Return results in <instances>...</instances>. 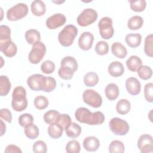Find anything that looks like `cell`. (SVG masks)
I'll use <instances>...</instances> for the list:
<instances>
[{"mask_svg": "<svg viewBox=\"0 0 153 153\" xmlns=\"http://www.w3.org/2000/svg\"><path fill=\"white\" fill-rule=\"evenodd\" d=\"M131 9L136 12L143 11L146 6V2L145 0H138V1H128Z\"/></svg>", "mask_w": 153, "mask_h": 153, "instance_id": "e575fe53", "label": "cell"}, {"mask_svg": "<svg viewBox=\"0 0 153 153\" xmlns=\"http://www.w3.org/2000/svg\"><path fill=\"white\" fill-rule=\"evenodd\" d=\"M32 150L35 153H45L47 151V145L42 140H38L34 143Z\"/></svg>", "mask_w": 153, "mask_h": 153, "instance_id": "f6af8a7d", "label": "cell"}, {"mask_svg": "<svg viewBox=\"0 0 153 153\" xmlns=\"http://www.w3.org/2000/svg\"><path fill=\"white\" fill-rule=\"evenodd\" d=\"M77 69L78 63L76 60L73 57L66 56L61 60L60 68L58 71V74L63 79H71Z\"/></svg>", "mask_w": 153, "mask_h": 153, "instance_id": "7a4b0ae2", "label": "cell"}, {"mask_svg": "<svg viewBox=\"0 0 153 153\" xmlns=\"http://www.w3.org/2000/svg\"><path fill=\"white\" fill-rule=\"evenodd\" d=\"M105 95L109 100H115L119 96V88L116 84L110 83L105 89Z\"/></svg>", "mask_w": 153, "mask_h": 153, "instance_id": "44dd1931", "label": "cell"}, {"mask_svg": "<svg viewBox=\"0 0 153 153\" xmlns=\"http://www.w3.org/2000/svg\"><path fill=\"white\" fill-rule=\"evenodd\" d=\"M82 99L85 103L93 108H99L102 103L101 96L96 91L87 89L82 93Z\"/></svg>", "mask_w": 153, "mask_h": 153, "instance_id": "30bf717a", "label": "cell"}, {"mask_svg": "<svg viewBox=\"0 0 153 153\" xmlns=\"http://www.w3.org/2000/svg\"><path fill=\"white\" fill-rule=\"evenodd\" d=\"M125 147L123 143L120 140H115L111 142L109 146V151L111 153L124 152Z\"/></svg>", "mask_w": 153, "mask_h": 153, "instance_id": "836d02e7", "label": "cell"}, {"mask_svg": "<svg viewBox=\"0 0 153 153\" xmlns=\"http://www.w3.org/2000/svg\"><path fill=\"white\" fill-rule=\"evenodd\" d=\"M142 65V60L137 56H131L126 61V66L131 72L137 71Z\"/></svg>", "mask_w": 153, "mask_h": 153, "instance_id": "cb8c5ba5", "label": "cell"}, {"mask_svg": "<svg viewBox=\"0 0 153 153\" xmlns=\"http://www.w3.org/2000/svg\"><path fill=\"white\" fill-rule=\"evenodd\" d=\"M143 24V18L139 16H134L130 18L127 22V26L130 30L139 29Z\"/></svg>", "mask_w": 153, "mask_h": 153, "instance_id": "f1b7e54d", "label": "cell"}, {"mask_svg": "<svg viewBox=\"0 0 153 153\" xmlns=\"http://www.w3.org/2000/svg\"><path fill=\"white\" fill-rule=\"evenodd\" d=\"M66 135L71 138H76L81 133V127L75 123H71L66 128Z\"/></svg>", "mask_w": 153, "mask_h": 153, "instance_id": "484cf974", "label": "cell"}, {"mask_svg": "<svg viewBox=\"0 0 153 153\" xmlns=\"http://www.w3.org/2000/svg\"><path fill=\"white\" fill-rule=\"evenodd\" d=\"M137 75L139 76L144 80H147L152 76V71L149 66L146 65H142L137 69Z\"/></svg>", "mask_w": 153, "mask_h": 153, "instance_id": "d6a6232c", "label": "cell"}, {"mask_svg": "<svg viewBox=\"0 0 153 153\" xmlns=\"http://www.w3.org/2000/svg\"><path fill=\"white\" fill-rule=\"evenodd\" d=\"M131 108L130 103L127 99H122L120 100L116 105L117 112L121 115H125L127 114Z\"/></svg>", "mask_w": 153, "mask_h": 153, "instance_id": "83f0119b", "label": "cell"}, {"mask_svg": "<svg viewBox=\"0 0 153 153\" xmlns=\"http://www.w3.org/2000/svg\"><path fill=\"white\" fill-rule=\"evenodd\" d=\"M33 122V117L30 114H23L19 118V123L23 127H25L32 124Z\"/></svg>", "mask_w": 153, "mask_h": 153, "instance_id": "b9f144b4", "label": "cell"}, {"mask_svg": "<svg viewBox=\"0 0 153 153\" xmlns=\"http://www.w3.org/2000/svg\"><path fill=\"white\" fill-rule=\"evenodd\" d=\"M55 65L51 60H45L41 65V70L45 74H50L54 71Z\"/></svg>", "mask_w": 153, "mask_h": 153, "instance_id": "7bdbcfd3", "label": "cell"}, {"mask_svg": "<svg viewBox=\"0 0 153 153\" xmlns=\"http://www.w3.org/2000/svg\"><path fill=\"white\" fill-rule=\"evenodd\" d=\"M111 51L115 56L119 59H124L127 54L126 48L118 42L112 44L111 46Z\"/></svg>", "mask_w": 153, "mask_h": 153, "instance_id": "ffe728a7", "label": "cell"}, {"mask_svg": "<svg viewBox=\"0 0 153 153\" xmlns=\"http://www.w3.org/2000/svg\"><path fill=\"white\" fill-rule=\"evenodd\" d=\"M108 71L109 74L114 77H119L121 76L124 72V69L123 64L118 61L112 62L108 66Z\"/></svg>", "mask_w": 153, "mask_h": 153, "instance_id": "ac0fdd59", "label": "cell"}, {"mask_svg": "<svg viewBox=\"0 0 153 153\" xmlns=\"http://www.w3.org/2000/svg\"><path fill=\"white\" fill-rule=\"evenodd\" d=\"M99 82L98 75L93 72L87 73L84 76V84L87 87H93Z\"/></svg>", "mask_w": 153, "mask_h": 153, "instance_id": "f546056e", "label": "cell"}, {"mask_svg": "<svg viewBox=\"0 0 153 153\" xmlns=\"http://www.w3.org/2000/svg\"><path fill=\"white\" fill-rule=\"evenodd\" d=\"M5 153H22V150L18 147L17 146L15 145H8L7 146L5 149Z\"/></svg>", "mask_w": 153, "mask_h": 153, "instance_id": "c3c4849f", "label": "cell"}, {"mask_svg": "<svg viewBox=\"0 0 153 153\" xmlns=\"http://www.w3.org/2000/svg\"><path fill=\"white\" fill-rule=\"evenodd\" d=\"M63 128L56 123L50 124L48 127V134L53 139H58L62 135Z\"/></svg>", "mask_w": 153, "mask_h": 153, "instance_id": "d4e9b609", "label": "cell"}, {"mask_svg": "<svg viewBox=\"0 0 153 153\" xmlns=\"http://www.w3.org/2000/svg\"><path fill=\"white\" fill-rule=\"evenodd\" d=\"M31 11L36 16H41L46 11V7L44 2L41 0L33 1L31 4Z\"/></svg>", "mask_w": 153, "mask_h": 153, "instance_id": "d6986e66", "label": "cell"}, {"mask_svg": "<svg viewBox=\"0 0 153 153\" xmlns=\"http://www.w3.org/2000/svg\"><path fill=\"white\" fill-rule=\"evenodd\" d=\"M75 118L81 123L89 125H99L105 121L104 114L100 111L92 113L88 109L84 107L78 108L75 112Z\"/></svg>", "mask_w": 153, "mask_h": 153, "instance_id": "6da1fadb", "label": "cell"}, {"mask_svg": "<svg viewBox=\"0 0 153 153\" xmlns=\"http://www.w3.org/2000/svg\"><path fill=\"white\" fill-rule=\"evenodd\" d=\"M45 76L41 74H33L30 75L27 79V84L29 88L34 91L42 90Z\"/></svg>", "mask_w": 153, "mask_h": 153, "instance_id": "5bb4252c", "label": "cell"}, {"mask_svg": "<svg viewBox=\"0 0 153 153\" xmlns=\"http://www.w3.org/2000/svg\"><path fill=\"white\" fill-rule=\"evenodd\" d=\"M77 33L78 29L74 25H67L59 33V42L63 47H69L72 44Z\"/></svg>", "mask_w": 153, "mask_h": 153, "instance_id": "277c9868", "label": "cell"}, {"mask_svg": "<svg viewBox=\"0 0 153 153\" xmlns=\"http://www.w3.org/2000/svg\"><path fill=\"white\" fill-rule=\"evenodd\" d=\"M94 50L97 54L103 56L108 53L109 45L106 42L100 41L96 44Z\"/></svg>", "mask_w": 153, "mask_h": 153, "instance_id": "f35d334b", "label": "cell"}, {"mask_svg": "<svg viewBox=\"0 0 153 153\" xmlns=\"http://www.w3.org/2000/svg\"><path fill=\"white\" fill-rule=\"evenodd\" d=\"M28 13V7L26 4L18 3L8 10L7 17L10 21H16L25 17Z\"/></svg>", "mask_w": 153, "mask_h": 153, "instance_id": "5b68a950", "label": "cell"}, {"mask_svg": "<svg viewBox=\"0 0 153 153\" xmlns=\"http://www.w3.org/2000/svg\"><path fill=\"white\" fill-rule=\"evenodd\" d=\"M127 44L131 48H136L140 45L142 41V36L139 33H129L125 38Z\"/></svg>", "mask_w": 153, "mask_h": 153, "instance_id": "7402d4cb", "label": "cell"}, {"mask_svg": "<svg viewBox=\"0 0 153 153\" xmlns=\"http://www.w3.org/2000/svg\"><path fill=\"white\" fill-rule=\"evenodd\" d=\"M93 41V35L91 32H84L80 35L79 38L78 45L82 50H89L92 47Z\"/></svg>", "mask_w": 153, "mask_h": 153, "instance_id": "9a60e30c", "label": "cell"}, {"mask_svg": "<svg viewBox=\"0 0 153 153\" xmlns=\"http://www.w3.org/2000/svg\"><path fill=\"white\" fill-rule=\"evenodd\" d=\"M39 128L33 123L25 127V135L30 139H35L39 136Z\"/></svg>", "mask_w": 153, "mask_h": 153, "instance_id": "4dcf8cb0", "label": "cell"}, {"mask_svg": "<svg viewBox=\"0 0 153 153\" xmlns=\"http://www.w3.org/2000/svg\"><path fill=\"white\" fill-rule=\"evenodd\" d=\"M0 50L5 56L8 57L14 56L17 51L16 45L11 41V39L0 41Z\"/></svg>", "mask_w": 153, "mask_h": 153, "instance_id": "4fadbf2b", "label": "cell"}, {"mask_svg": "<svg viewBox=\"0 0 153 153\" xmlns=\"http://www.w3.org/2000/svg\"><path fill=\"white\" fill-rule=\"evenodd\" d=\"M98 27L99 33L103 39H109L113 36L114 29L112 26V20L110 17L102 18L99 22Z\"/></svg>", "mask_w": 153, "mask_h": 153, "instance_id": "ba28073f", "label": "cell"}, {"mask_svg": "<svg viewBox=\"0 0 153 153\" xmlns=\"http://www.w3.org/2000/svg\"><path fill=\"white\" fill-rule=\"evenodd\" d=\"M45 53V45L41 41L38 42L32 45V50L28 56L29 61L32 64H38L42 60Z\"/></svg>", "mask_w": 153, "mask_h": 153, "instance_id": "8992f818", "label": "cell"}, {"mask_svg": "<svg viewBox=\"0 0 153 153\" xmlns=\"http://www.w3.org/2000/svg\"><path fill=\"white\" fill-rule=\"evenodd\" d=\"M99 146L100 142L99 139L94 136L87 137L83 140V147L87 151H96L98 149Z\"/></svg>", "mask_w": 153, "mask_h": 153, "instance_id": "e0dca14e", "label": "cell"}, {"mask_svg": "<svg viewBox=\"0 0 153 153\" xmlns=\"http://www.w3.org/2000/svg\"><path fill=\"white\" fill-rule=\"evenodd\" d=\"M1 136H3V134H4V133L5 132V129H6V126L4 124V122L2 121V120H1Z\"/></svg>", "mask_w": 153, "mask_h": 153, "instance_id": "681fc988", "label": "cell"}, {"mask_svg": "<svg viewBox=\"0 0 153 153\" xmlns=\"http://www.w3.org/2000/svg\"><path fill=\"white\" fill-rule=\"evenodd\" d=\"M109 127L114 134L120 136L126 135L130 128L127 121L118 117L113 118L110 120Z\"/></svg>", "mask_w": 153, "mask_h": 153, "instance_id": "52a82bcc", "label": "cell"}, {"mask_svg": "<svg viewBox=\"0 0 153 153\" xmlns=\"http://www.w3.org/2000/svg\"><path fill=\"white\" fill-rule=\"evenodd\" d=\"M152 42H153V35L150 34L146 37L145 40V46H144L145 53L149 57H152V54H153Z\"/></svg>", "mask_w": 153, "mask_h": 153, "instance_id": "8d00e7d4", "label": "cell"}, {"mask_svg": "<svg viewBox=\"0 0 153 153\" xmlns=\"http://www.w3.org/2000/svg\"><path fill=\"white\" fill-rule=\"evenodd\" d=\"M55 123L62 126L63 130H65V128L72 123V121L71 118L69 115L66 114H59L56 118Z\"/></svg>", "mask_w": 153, "mask_h": 153, "instance_id": "d590c367", "label": "cell"}, {"mask_svg": "<svg viewBox=\"0 0 153 153\" xmlns=\"http://www.w3.org/2000/svg\"><path fill=\"white\" fill-rule=\"evenodd\" d=\"M144 96L147 102L150 103L153 102V84L152 82L148 83L145 85Z\"/></svg>", "mask_w": 153, "mask_h": 153, "instance_id": "ee69618b", "label": "cell"}, {"mask_svg": "<svg viewBox=\"0 0 153 153\" xmlns=\"http://www.w3.org/2000/svg\"><path fill=\"white\" fill-rule=\"evenodd\" d=\"M59 114V112L56 110H50L44 114V120L48 124L55 123Z\"/></svg>", "mask_w": 153, "mask_h": 153, "instance_id": "60d3db41", "label": "cell"}, {"mask_svg": "<svg viewBox=\"0 0 153 153\" xmlns=\"http://www.w3.org/2000/svg\"><path fill=\"white\" fill-rule=\"evenodd\" d=\"M66 17L61 13H56L46 20V26L50 29H55L63 26L66 22Z\"/></svg>", "mask_w": 153, "mask_h": 153, "instance_id": "7c38bea8", "label": "cell"}, {"mask_svg": "<svg viewBox=\"0 0 153 153\" xmlns=\"http://www.w3.org/2000/svg\"><path fill=\"white\" fill-rule=\"evenodd\" d=\"M11 106L13 109L17 112L25 110L27 106L26 89L22 86L16 87L12 94Z\"/></svg>", "mask_w": 153, "mask_h": 153, "instance_id": "3957f363", "label": "cell"}, {"mask_svg": "<svg viewBox=\"0 0 153 153\" xmlns=\"http://www.w3.org/2000/svg\"><path fill=\"white\" fill-rule=\"evenodd\" d=\"M56 87V79L51 76H45L41 90L45 92H51L55 89Z\"/></svg>", "mask_w": 153, "mask_h": 153, "instance_id": "1f68e13d", "label": "cell"}, {"mask_svg": "<svg viewBox=\"0 0 153 153\" xmlns=\"http://www.w3.org/2000/svg\"><path fill=\"white\" fill-rule=\"evenodd\" d=\"M0 117L2 119H4L8 123H11L12 115L11 112L8 109L2 108L0 110Z\"/></svg>", "mask_w": 153, "mask_h": 153, "instance_id": "7dc6e473", "label": "cell"}, {"mask_svg": "<svg viewBox=\"0 0 153 153\" xmlns=\"http://www.w3.org/2000/svg\"><path fill=\"white\" fill-rule=\"evenodd\" d=\"M80 149V145L76 140H72L68 142L66 145V151L68 153H79Z\"/></svg>", "mask_w": 153, "mask_h": 153, "instance_id": "ab89813d", "label": "cell"}, {"mask_svg": "<svg viewBox=\"0 0 153 153\" xmlns=\"http://www.w3.org/2000/svg\"><path fill=\"white\" fill-rule=\"evenodd\" d=\"M137 147L142 153L152 152L153 140L152 136L148 134L141 135L137 140Z\"/></svg>", "mask_w": 153, "mask_h": 153, "instance_id": "8fae6325", "label": "cell"}, {"mask_svg": "<svg viewBox=\"0 0 153 153\" xmlns=\"http://www.w3.org/2000/svg\"><path fill=\"white\" fill-rule=\"evenodd\" d=\"M11 87V82L7 76H0V95L4 96L8 94Z\"/></svg>", "mask_w": 153, "mask_h": 153, "instance_id": "4316f807", "label": "cell"}, {"mask_svg": "<svg viewBox=\"0 0 153 153\" xmlns=\"http://www.w3.org/2000/svg\"><path fill=\"white\" fill-rule=\"evenodd\" d=\"M25 39L27 43L33 45L41 40V35L39 32L36 29H29L25 32Z\"/></svg>", "mask_w": 153, "mask_h": 153, "instance_id": "603a6c76", "label": "cell"}, {"mask_svg": "<svg viewBox=\"0 0 153 153\" xmlns=\"http://www.w3.org/2000/svg\"><path fill=\"white\" fill-rule=\"evenodd\" d=\"M34 105L38 109H44L48 106V100L45 96H36L34 99Z\"/></svg>", "mask_w": 153, "mask_h": 153, "instance_id": "74e56055", "label": "cell"}, {"mask_svg": "<svg viewBox=\"0 0 153 153\" xmlns=\"http://www.w3.org/2000/svg\"><path fill=\"white\" fill-rule=\"evenodd\" d=\"M97 13L92 8L84 9L78 16L76 21L81 26H87L94 22L97 19Z\"/></svg>", "mask_w": 153, "mask_h": 153, "instance_id": "9c48e42d", "label": "cell"}, {"mask_svg": "<svg viewBox=\"0 0 153 153\" xmlns=\"http://www.w3.org/2000/svg\"><path fill=\"white\" fill-rule=\"evenodd\" d=\"M11 30L8 26L1 25L0 26V41L11 39Z\"/></svg>", "mask_w": 153, "mask_h": 153, "instance_id": "bcb514c9", "label": "cell"}, {"mask_svg": "<svg viewBox=\"0 0 153 153\" xmlns=\"http://www.w3.org/2000/svg\"><path fill=\"white\" fill-rule=\"evenodd\" d=\"M126 88L129 94L135 96L140 93L141 85L136 78L129 77L126 81Z\"/></svg>", "mask_w": 153, "mask_h": 153, "instance_id": "2e32d148", "label": "cell"}]
</instances>
